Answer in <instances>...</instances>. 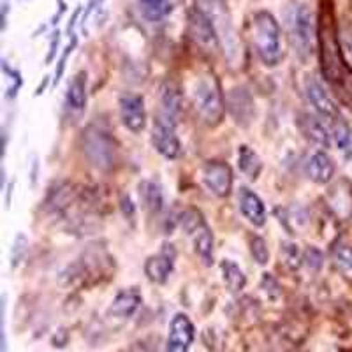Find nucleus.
Masks as SVG:
<instances>
[{"label":"nucleus","instance_id":"23","mask_svg":"<svg viewBox=\"0 0 352 352\" xmlns=\"http://www.w3.org/2000/svg\"><path fill=\"white\" fill-rule=\"evenodd\" d=\"M192 28L194 37L203 44H215V34H213L212 21L204 16L203 12H196V16L192 18Z\"/></svg>","mask_w":352,"mask_h":352},{"label":"nucleus","instance_id":"4","mask_svg":"<svg viewBox=\"0 0 352 352\" xmlns=\"http://www.w3.org/2000/svg\"><path fill=\"white\" fill-rule=\"evenodd\" d=\"M152 143L157 152L169 160H175L180 157L182 144L176 136V124L168 120L162 115H159L153 122L152 127Z\"/></svg>","mask_w":352,"mask_h":352},{"label":"nucleus","instance_id":"29","mask_svg":"<svg viewBox=\"0 0 352 352\" xmlns=\"http://www.w3.org/2000/svg\"><path fill=\"white\" fill-rule=\"evenodd\" d=\"M120 210L122 213H124L125 219L134 220V217H136V206H134V203H132L129 194H122L120 196Z\"/></svg>","mask_w":352,"mask_h":352},{"label":"nucleus","instance_id":"18","mask_svg":"<svg viewBox=\"0 0 352 352\" xmlns=\"http://www.w3.org/2000/svg\"><path fill=\"white\" fill-rule=\"evenodd\" d=\"M220 272H222V278H224L229 291H243L245 285H247V276H245V273L241 272V268L236 263H232L231 259H224L220 263Z\"/></svg>","mask_w":352,"mask_h":352},{"label":"nucleus","instance_id":"24","mask_svg":"<svg viewBox=\"0 0 352 352\" xmlns=\"http://www.w3.org/2000/svg\"><path fill=\"white\" fill-rule=\"evenodd\" d=\"M333 261L335 266L340 270L342 275L352 282V247L351 245L340 243L336 245L335 252H333Z\"/></svg>","mask_w":352,"mask_h":352},{"label":"nucleus","instance_id":"3","mask_svg":"<svg viewBox=\"0 0 352 352\" xmlns=\"http://www.w3.org/2000/svg\"><path fill=\"white\" fill-rule=\"evenodd\" d=\"M291 32L298 52L303 56L310 55L314 48V36H316V23H314V12L310 8L301 4L294 9L291 18Z\"/></svg>","mask_w":352,"mask_h":352},{"label":"nucleus","instance_id":"12","mask_svg":"<svg viewBox=\"0 0 352 352\" xmlns=\"http://www.w3.org/2000/svg\"><path fill=\"white\" fill-rule=\"evenodd\" d=\"M141 301H143V296H141V292L136 287L122 289L113 300L111 307H109V314L113 317H118V319H127V317L136 314Z\"/></svg>","mask_w":352,"mask_h":352},{"label":"nucleus","instance_id":"8","mask_svg":"<svg viewBox=\"0 0 352 352\" xmlns=\"http://www.w3.org/2000/svg\"><path fill=\"white\" fill-rule=\"evenodd\" d=\"M175 247L169 243H164L155 256L146 259V263H144V273H146V276H148L152 282H155V284H164L169 278V275H171L173 268H175Z\"/></svg>","mask_w":352,"mask_h":352},{"label":"nucleus","instance_id":"6","mask_svg":"<svg viewBox=\"0 0 352 352\" xmlns=\"http://www.w3.org/2000/svg\"><path fill=\"white\" fill-rule=\"evenodd\" d=\"M194 340V324L185 314H176L169 324L166 352H188Z\"/></svg>","mask_w":352,"mask_h":352},{"label":"nucleus","instance_id":"25","mask_svg":"<svg viewBox=\"0 0 352 352\" xmlns=\"http://www.w3.org/2000/svg\"><path fill=\"white\" fill-rule=\"evenodd\" d=\"M280 261L284 263V266L287 270L300 268L303 257H301L298 245L292 243V241H284V243L280 245Z\"/></svg>","mask_w":352,"mask_h":352},{"label":"nucleus","instance_id":"20","mask_svg":"<svg viewBox=\"0 0 352 352\" xmlns=\"http://www.w3.org/2000/svg\"><path fill=\"white\" fill-rule=\"evenodd\" d=\"M143 11V16L148 21L164 20L171 12V0H138Z\"/></svg>","mask_w":352,"mask_h":352},{"label":"nucleus","instance_id":"7","mask_svg":"<svg viewBox=\"0 0 352 352\" xmlns=\"http://www.w3.org/2000/svg\"><path fill=\"white\" fill-rule=\"evenodd\" d=\"M120 118L122 124L131 132H141L146 127V109H144V99L138 94H124L120 97Z\"/></svg>","mask_w":352,"mask_h":352},{"label":"nucleus","instance_id":"27","mask_svg":"<svg viewBox=\"0 0 352 352\" xmlns=\"http://www.w3.org/2000/svg\"><path fill=\"white\" fill-rule=\"evenodd\" d=\"M250 254H252L254 261H256L259 266H266L270 261V250L268 243L263 240L261 236H254L250 241Z\"/></svg>","mask_w":352,"mask_h":352},{"label":"nucleus","instance_id":"21","mask_svg":"<svg viewBox=\"0 0 352 352\" xmlns=\"http://www.w3.org/2000/svg\"><path fill=\"white\" fill-rule=\"evenodd\" d=\"M329 204L335 208L336 215L349 219L352 215V188H344L340 185H336L329 194Z\"/></svg>","mask_w":352,"mask_h":352},{"label":"nucleus","instance_id":"11","mask_svg":"<svg viewBox=\"0 0 352 352\" xmlns=\"http://www.w3.org/2000/svg\"><path fill=\"white\" fill-rule=\"evenodd\" d=\"M308 178L317 185H328L335 176V162L324 150H317L308 159L307 164Z\"/></svg>","mask_w":352,"mask_h":352},{"label":"nucleus","instance_id":"2","mask_svg":"<svg viewBox=\"0 0 352 352\" xmlns=\"http://www.w3.org/2000/svg\"><path fill=\"white\" fill-rule=\"evenodd\" d=\"M192 99L197 113L210 125H217L224 116V100L220 94V87L213 76L199 78L194 85Z\"/></svg>","mask_w":352,"mask_h":352},{"label":"nucleus","instance_id":"9","mask_svg":"<svg viewBox=\"0 0 352 352\" xmlns=\"http://www.w3.org/2000/svg\"><path fill=\"white\" fill-rule=\"evenodd\" d=\"M305 90H307L308 100L312 102L316 111L319 113L322 118L331 122L333 118L340 116V113H338V106L335 104V100L331 99L328 90L320 85V81L317 80V78H307V81H305Z\"/></svg>","mask_w":352,"mask_h":352},{"label":"nucleus","instance_id":"26","mask_svg":"<svg viewBox=\"0 0 352 352\" xmlns=\"http://www.w3.org/2000/svg\"><path fill=\"white\" fill-rule=\"evenodd\" d=\"M203 224H204L203 215H201L199 212H196V210H187V212L182 213L180 226H182V229L187 232L188 236H190V234H192L196 229H199Z\"/></svg>","mask_w":352,"mask_h":352},{"label":"nucleus","instance_id":"22","mask_svg":"<svg viewBox=\"0 0 352 352\" xmlns=\"http://www.w3.org/2000/svg\"><path fill=\"white\" fill-rule=\"evenodd\" d=\"M140 188L141 194H143L144 206H146L150 212H160V210H162V204H164V196H162L160 185L155 184V182H144Z\"/></svg>","mask_w":352,"mask_h":352},{"label":"nucleus","instance_id":"30","mask_svg":"<svg viewBox=\"0 0 352 352\" xmlns=\"http://www.w3.org/2000/svg\"><path fill=\"white\" fill-rule=\"evenodd\" d=\"M74 46H76V39H72V43L69 44L67 48H65V53H64V55H62L60 62H58V67H56V71H55V83H58V81H60L62 74H64V69H65V62H67V56H69V53H71L72 50H74Z\"/></svg>","mask_w":352,"mask_h":352},{"label":"nucleus","instance_id":"13","mask_svg":"<svg viewBox=\"0 0 352 352\" xmlns=\"http://www.w3.org/2000/svg\"><path fill=\"white\" fill-rule=\"evenodd\" d=\"M300 125L305 136L312 141L314 144H317L320 148H329V144H331V131H329V125L322 122V116L319 118L316 115H303Z\"/></svg>","mask_w":352,"mask_h":352},{"label":"nucleus","instance_id":"5","mask_svg":"<svg viewBox=\"0 0 352 352\" xmlns=\"http://www.w3.org/2000/svg\"><path fill=\"white\" fill-rule=\"evenodd\" d=\"M203 182L217 197H228L232 190V171L226 162H206L203 168Z\"/></svg>","mask_w":352,"mask_h":352},{"label":"nucleus","instance_id":"19","mask_svg":"<svg viewBox=\"0 0 352 352\" xmlns=\"http://www.w3.org/2000/svg\"><path fill=\"white\" fill-rule=\"evenodd\" d=\"M329 131H331V140L340 148V152L349 153L352 150V131L347 122L342 116H336L329 122Z\"/></svg>","mask_w":352,"mask_h":352},{"label":"nucleus","instance_id":"10","mask_svg":"<svg viewBox=\"0 0 352 352\" xmlns=\"http://www.w3.org/2000/svg\"><path fill=\"white\" fill-rule=\"evenodd\" d=\"M238 206L245 219L254 226V228H263L266 224V208L261 197L254 190L247 187H241L238 190Z\"/></svg>","mask_w":352,"mask_h":352},{"label":"nucleus","instance_id":"16","mask_svg":"<svg viewBox=\"0 0 352 352\" xmlns=\"http://www.w3.org/2000/svg\"><path fill=\"white\" fill-rule=\"evenodd\" d=\"M238 168L248 180H257L261 171H263V162L250 146L243 144V146L238 148Z\"/></svg>","mask_w":352,"mask_h":352},{"label":"nucleus","instance_id":"28","mask_svg":"<svg viewBox=\"0 0 352 352\" xmlns=\"http://www.w3.org/2000/svg\"><path fill=\"white\" fill-rule=\"evenodd\" d=\"M27 238L23 236V234H18L16 241L12 243V257H11V266L12 268H16L18 264H20V261L23 259L25 252H27Z\"/></svg>","mask_w":352,"mask_h":352},{"label":"nucleus","instance_id":"31","mask_svg":"<svg viewBox=\"0 0 352 352\" xmlns=\"http://www.w3.org/2000/svg\"><path fill=\"white\" fill-rule=\"evenodd\" d=\"M55 46H58V37L52 41V50H50V55H48V58H46V62H48V64L53 60V56H55Z\"/></svg>","mask_w":352,"mask_h":352},{"label":"nucleus","instance_id":"15","mask_svg":"<svg viewBox=\"0 0 352 352\" xmlns=\"http://www.w3.org/2000/svg\"><path fill=\"white\" fill-rule=\"evenodd\" d=\"M194 243V250L199 256V259L203 261L204 266H212L213 264V234L210 231V228L204 222L199 229L190 234Z\"/></svg>","mask_w":352,"mask_h":352},{"label":"nucleus","instance_id":"1","mask_svg":"<svg viewBox=\"0 0 352 352\" xmlns=\"http://www.w3.org/2000/svg\"><path fill=\"white\" fill-rule=\"evenodd\" d=\"M252 41L261 62L268 67H275L284 58L282 50V30L272 12H256L252 21Z\"/></svg>","mask_w":352,"mask_h":352},{"label":"nucleus","instance_id":"17","mask_svg":"<svg viewBox=\"0 0 352 352\" xmlns=\"http://www.w3.org/2000/svg\"><path fill=\"white\" fill-rule=\"evenodd\" d=\"M67 102L76 111H83L87 108V74L85 72H78L76 76L72 78L67 90Z\"/></svg>","mask_w":352,"mask_h":352},{"label":"nucleus","instance_id":"14","mask_svg":"<svg viewBox=\"0 0 352 352\" xmlns=\"http://www.w3.org/2000/svg\"><path fill=\"white\" fill-rule=\"evenodd\" d=\"M160 106L159 115L176 124L182 111V94L175 83H164L160 88Z\"/></svg>","mask_w":352,"mask_h":352}]
</instances>
